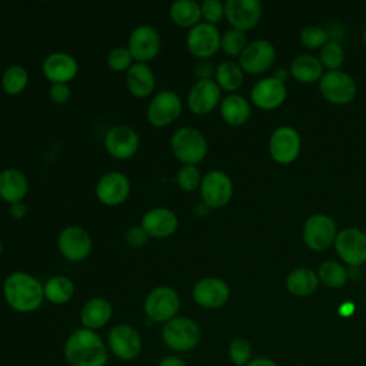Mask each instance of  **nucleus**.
Listing matches in <instances>:
<instances>
[{"instance_id":"obj_33","label":"nucleus","mask_w":366,"mask_h":366,"mask_svg":"<svg viewBox=\"0 0 366 366\" xmlns=\"http://www.w3.org/2000/svg\"><path fill=\"white\" fill-rule=\"evenodd\" d=\"M214 77V81L220 89L226 92H234L243 83V70L237 63L232 60H224L216 67Z\"/></svg>"},{"instance_id":"obj_2","label":"nucleus","mask_w":366,"mask_h":366,"mask_svg":"<svg viewBox=\"0 0 366 366\" xmlns=\"http://www.w3.org/2000/svg\"><path fill=\"white\" fill-rule=\"evenodd\" d=\"M3 296L14 312L31 313L43 305L44 289L34 276L26 272H13L4 279Z\"/></svg>"},{"instance_id":"obj_27","label":"nucleus","mask_w":366,"mask_h":366,"mask_svg":"<svg viewBox=\"0 0 366 366\" xmlns=\"http://www.w3.org/2000/svg\"><path fill=\"white\" fill-rule=\"evenodd\" d=\"M126 84L129 92L136 97H147L156 86V77L146 63H133L126 71Z\"/></svg>"},{"instance_id":"obj_18","label":"nucleus","mask_w":366,"mask_h":366,"mask_svg":"<svg viewBox=\"0 0 366 366\" xmlns=\"http://www.w3.org/2000/svg\"><path fill=\"white\" fill-rule=\"evenodd\" d=\"M127 49L132 57L139 63L150 61L160 50L159 33L152 26H137L129 36Z\"/></svg>"},{"instance_id":"obj_52","label":"nucleus","mask_w":366,"mask_h":366,"mask_svg":"<svg viewBox=\"0 0 366 366\" xmlns=\"http://www.w3.org/2000/svg\"><path fill=\"white\" fill-rule=\"evenodd\" d=\"M14 366H24V365H14Z\"/></svg>"},{"instance_id":"obj_29","label":"nucleus","mask_w":366,"mask_h":366,"mask_svg":"<svg viewBox=\"0 0 366 366\" xmlns=\"http://www.w3.org/2000/svg\"><path fill=\"white\" fill-rule=\"evenodd\" d=\"M319 285L317 273L309 267H299L292 270L286 277V289L297 296L305 297L312 295Z\"/></svg>"},{"instance_id":"obj_3","label":"nucleus","mask_w":366,"mask_h":366,"mask_svg":"<svg viewBox=\"0 0 366 366\" xmlns=\"http://www.w3.org/2000/svg\"><path fill=\"white\" fill-rule=\"evenodd\" d=\"M163 343L173 352L184 353L193 350L202 339L200 326L187 316H176L162 326Z\"/></svg>"},{"instance_id":"obj_43","label":"nucleus","mask_w":366,"mask_h":366,"mask_svg":"<svg viewBox=\"0 0 366 366\" xmlns=\"http://www.w3.org/2000/svg\"><path fill=\"white\" fill-rule=\"evenodd\" d=\"M70 94H71L70 87L66 83H53L49 90L50 99L57 104L66 103L70 99Z\"/></svg>"},{"instance_id":"obj_40","label":"nucleus","mask_w":366,"mask_h":366,"mask_svg":"<svg viewBox=\"0 0 366 366\" xmlns=\"http://www.w3.org/2000/svg\"><path fill=\"white\" fill-rule=\"evenodd\" d=\"M202 176L200 172L196 166L193 164H184L179 172H177V184L182 190L184 192H193L197 187H200L202 183Z\"/></svg>"},{"instance_id":"obj_6","label":"nucleus","mask_w":366,"mask_h":366,"mask_svg":"<svg viewBox=\"0 0 366 366\" xmlns=\"http://www.w3.org/2000/svg\"><path fill=\"white\" fill-rule=\"evenodd\" d=\"M109 352L119 360L129 362L139 357L143 349V340L136 327L127 323H119L109 330L107 335Z\"/></svg>"},{"instance_id":"obj_13","label":"nucleus","mask_w":366,"mask_h":366,"mask_svg":"<svg viewBox=\"0 0 366 366\" xmlns=\"http://www.w3.org/2000/svg\"><path fill=\"white\" fill-rule=\"evenodd\" d=\"M60 254L70 262H81L92 252L90 234L80 226L63 229L57 237Z\"/></svg>"},{"instance_id":"obj_16","label":"nucleus","mask_w":366,"mask_h":366,"mask_svg":"<svg viewBox=\"0 0 366 366\" xmlns=\"http://www.w3.org/2000/svg\"><path fill=\"white\" fill-rule=\"evenodd\" d=\"M220 33L216 26L209 23H199L189 30L186 37V44L189 51L199 57H212L220 49Z\"/></svg>"},{"instance_id":"obj_41","label":"nucleus","mask_w":366,"mask_h":366,"mask_svg":"<svg viewBox=\"0 0 366 366\" xmlns=\"http://www.w3.org/2000/svg\"><path fill=\"white\" fill-rule=\"evenodd\" d=\"M133 57L127 47L117 46L112 49L107 54V64L113 71H127L129 67L133 64Z\"/></svg>"},{"instance_id":"obj_12","label":"nucleus","mask_w":366,"mask_h":366,"mask_svg":"<svg viewBox=\"0 0 366 366\" xmlns=\"http://www.w3.org/2000/svg\"><path fill=\"white\" fill-rule=\"evenodd\" d=\"M276 50L273 44L264 39H257L243 49L239 57V66L249 74H260L272 67L274 63Z\"/></svg>"},{"instance_id":"obj_51","label":"nucleus","mask_w":366,"mask_h":366,"mask_svg":"<svg viewBox=\"0 0 366 366\" xmlns=\"http://www.w3.org/2000/svg\"><path fill=\"white\" fill-rule=\"evenodd\" d=\"M365 41H366V29H365Z\"/></svg>"},{"instance_id":"obj_42","label":"nucleus","mask_w":366,"mask_h":366,"mask_svg":"<svg viewBox=\"0 0 366 366\" xmlns=\"http://www.w3.org/2000/svg\"><path fill=\"white\" fill-rule=\"evenodd\" d=\"M202 17H204L206 23L216 26L224 16V4L219 0H204L200 4Z\"/></svg>"},{"instance_id":"obj_9","label":"nucleus","mask_w":366,"mask_h":366,"mask_svg":"<svg viewBox=\"0 0 366 366\" xmlns=\"http://www.w3.org/2000/svg\"><path fill=\"white\" fill-rule=\"evenodd\" d=\"M200 194L203 203L210 209L223 207L233 194L232 179L222 170H212L202 179Z\"/></svg>"},{"instance_id":"obj_46","label":"nucleus","mask_w":366,"mask_h":366,"mask_svg":"<svg viewBox=\"0 0 366 366\" xmlns=\"http://www.w3.org/2000/svg\"><path fill=\"white\" fill-rule=\"evenodd\" d=\"M157 366H189V365H187L182 357L172 355V356L163 357V359L159 362Z\"/></svg>"},{"instance_id":"obj_10","label":"nucleus","mask_w":366,"mask_h":366,"mask_svg":"<svg viewBox=\"0 0 366 366\" xmlns=\"http://www.w3.org/2000/svg\"><path fill=\"white\" fill-rule=\"evenodd\" d=\"M300 134L290 126L277 127L269 140V153L279 164H289L295 162L300 153Z\"/></svg>"},{"instance_id":"obj_35","label":"nucleus","mask_w":366,"mask_h":366,"mask_svg":"<svg viewBox=\"0 0 366 366\" xmlns=\"http://www.w3.org/2000/svg\"><path fill=\"white\" fill-rule=\"evenodd\" d=\"M29 83V73L20 64L9 66L1 76V86L7 94L16 96L21 93Z\"/></svg>"},{"instance_id":"obj_7","label":"nucleus","mask_w":366,"mask_h":366,"mask_svg":"<svg viewBox=\"0 0 366 366\" xmlns=\"http://www.w3.org/2000/svg\"><path fill=\"white\" fill-rule=\"evenodd\" d=\"M319 92L333 104H347L355 99L357 86L349 73L342 70H329L323 73L319 80Z\"/></svg>"},{"instance_id":"obj_30","label":"nucleus","mask_w":366,"mask_h":366,"mask_svg":"<svg viewBox=\"0 0 366 366\" xmlns=\"http://www.w3.org/2000/svg\"><path fill=\"white\" fill-rule=\"evenodd\" d=\"M290 74L300 83H315L323 76V66L319 57L312 54H300L290 64Z\"/></svg>"},{"instance_id":"obj_49","label":"nucleus","mask_w":366,"mask_h":366,"mask_svg":"<svg viewBox=\"0 0 366 366\" xmlns=\"http://www.w3.org/2000/svg\"><path fill=\"white\" fill-rule=\"evenodd\" d=\"M209 206L207 204H204V203H199V204H196V207H194V212L197 213V214H200V216H206L207 214V212H209Z\"/></svg>"},{"instance_id":"obj_48","label":"nucleus","mask_w":366,"mask_h":366,"mask_svg":"<svg viewBox=\"0 0 366 366\" xmlns=\"http://www.w3.org/2000/svg\"><path fill=\"white\" fill-rule=\"evenodd\" d=\"M353 312H355V306L350 302H346L340 306V315L342 316H350Z\"/></svg>"},{"instance_id":"obj_15","label":"nucleus","mask_w":366,"mask_h":366,"mask_svg":"<svg viewBox=\"0 0 366 366\" xmlns=\"http://www.w3.org/2000/svg\"><path fill=\"white\" fill-rule=\"evenodd\" d=\"M224 17L232 29L244 33L257 26L262 17V4L257 0H227L224 3Z\"/></svg>"},{"instance_id":"obj_22","label":"nucleus","mask_w":366,"mask_h":366,"mask_svg":"<svg viewBox=\"0 0 366 366\" xmlns=\"http://www.w3.org/2000/svg\"><path fill=\"white\" fill-rule=\"evenodd\" d=\"M287 96L286 86L279 79L273 77H264L259 80L250 92L252 103L263 110H272L279 107Z\"/></svg>"},{"instance_id":"obj_17","label":"nucleus","mask_w":366,"mask_h":366,"mask_svg":"<svg viewBox=\"0 0 366 366\" xmlns=\"http://www.w3.org/2000/svg\"><path fill=\"white\" fill-rule=\"evenodd\" d=\"M192 296L200 307L217 309L229 300L230 289L227 283L219 277H203L194 283Z\"/></svg>"},{"instance_id":"obj_50","label":"nucleus","mask_w":366,"mask_h":366,"mask_svg":"<svg viewBox=\"0 0 366 366\" xmlns=\"http://www.w3.org/2000/svg\"><path fill=\"white\" fill-rule=\"evenodd\" d=\"M1 250H3V243H1V240H0V256H1Z\"/></svg>"},{"instance_id":"obj_4","label":"nucleus","mask_w":366,"mask_h":366,"mask_svg":"<svg viewBox=\"0 0 366 366\" xmlns=\"http://www.w3.org/2000/svg\"><path fill=\"white\" fill-rule=\"evenodd\" d=\"M170 147L177 160L184 164L196 166L207 154V140L204 134L190 126L180 127L173 133Z\"/></svg>"},{"instance_id":"obj_32","label":"nucleus","mask_w":366,"mask_h":366,"mask_svg":"<svg viewBox=\"0 0 366 366\" xmlns=\"http://www.w3.org/2000/svg\"><path fill=\"white\" fill-rule=\"evenodd\" d=\"M44 299L53 305H64L71 300L74 295V285L66 276H53L44 285Z\"/></svg>"},{"instance_id":"obj_26","label":"nucleus","mask_w":366,"mask_h":366,"mask_svg":"<svg viewBox=\"0 0 366 366\" xmlns=\"http://www.w3.org/2000/svg\"><path fill=\"white\" fill-rule=\"evenodd\" d=\"M29 190L26 174L19 169H4L0 172V197L13 204L23 202Z\"/></svg>"},{"instance_id":"obj_19","label":"nucleus","mask_w":366,"mask_h":366,"mask_svg":"<svg viewBox=\"0 0 366 366\" xmlns=\"http://www.w3.org/2000/svg\"><path fill=\"white\" fill-rule=\"evenodd\" d=\"M139 143L136 130L124 124L113 126L104 136V147L107 153L119 160L132 157L137 152Z\"/></svg>"},{"instance_id":"obj_45","label":"nucleus","mask_w":366,"mask_h":366,"mask_svg":"<svg viewBox=\"0 0 366 366\" xmlns=\"http://www.w3.org/2000/svg\"><path fill=\"white\" fill-rule=\"evenodd\" d=\"M9 213L13 219H23L26 214H27V206L23 203V202H17V203H13L10 204V209H9Z\"/></svg>"},{"instance_id":"obj_36","label":"nucleus","mask_w":366,"mask_h":366,"mask_svg":"<svg viewBox=\"0 0 366 366\" xmlns=\"http://www.w3.org/2000/svg\"><path fill=\"white\" fill-rule=\"evenodd\" d=\"M247 46L246 34L236 29H229L223 33L220 39V47L222 50L229 56H240L243 49Z\"/></svg>"},{"instance_id":"obj_44","label":"nucleus","mask_w":366,"mask_h":366,"mask_svg":"<svg viewBox=\"0 0 366 366\" xmlns=\"http://www.w3.org/2000/svg\"><path fill=\"white\" fill-rule=\"evenodd\" d=\"M146 240H147V234L144 233L142 226H134V227L129 229V232L126 233V242L133 247L143 246L146 243Z\"/></svg>"},{"instance_id":"obj_37","label":"nucleus","mask_w":366,"mask_h":366,"mask_svg":"<svg viewBox=\"0 0 366 366\" xmlns=\"http://www.w3.org/2000/svg\"><path fill=\"white\" fill-rule=\"evenodd\" d=\"M319 60H320L322 66L327 67L329 70H339V67L345 61V51L339 43L327 41L320 49Z\"/></svg>"},{"instance_id":"obj_34","label":"nucleus","mask_w":366,"mask_h":366,"mask_svg":"<svg viewBox=\"0 0 366 366\" xmlns=\"http://www.w3.org/2000/svg\"><path fill=\"white\" fill-rule=\"evenodd\" d=\"M319 280L332 289H339L347 282V272L339 262L326 260L317 269Z\"/></svg>"},{"instance_id":"obj_38","label":"nucleus","mask_w":366,"mask_h":366,"mask_svg":"<svg viewBox=\"0 0 366 366\" xmlns=\"http://www.w3.org/2000/svg\"><path fill=\"white\" fill-rule=\"evenodd\" d=\"M229 357L234 366H246L252 359V345L244 337H234L229 343Z\"/></svg>"},{"instance_id":"obj_21","label":"nucleus","mask_w":366,"mask_h":366,"mask_svg":"<svg viewBox=\"0 0 366 366\" xmlns=\"http://www.w3.org/2000/svg\"><path fill=\"white\" fill-rule=\"evenodd\" d=\"M130 193V182L122 172L104 173L96 184L97 199L107 206H117L123 203Z\"/></svg>"},{"instance_id":"obj_47","label":"nucleus","mask_w":366,"mask_h":366,"mask_svg":"<svg viewBox=\"0 0 366 366\" xmlns=\"http://www.w3.org/2000/svg\"><path fill=\"white\" fill-rule=\"evenodd\" d=\"M246 366H279L274 360L264 357V356H259V357H253L250 359V362Z\"/></svg>"},{"instance_id":"obj_14","label":"nucleus","mask_w":366,"mask_h":366,"mask_svg":"<svg viewBox=\"0 0 366 366\" xmlns=\"http://www.w3.org/2000/svg\"><path fill=\"white\" fill-rule=\"evenodd\" d=\"M182 113V100L172 90L159 92L147 107V120L156 127L173 123Z\"/></svg>"},{"instance_id":"obj_24","label":"nucleus","mask_w":366,"mask_h":366,"mask_svg":"<svg viewBox=\"0 0 366 366\" xmlns=\"http://www.w3.org/2000/svg\"><path fill=\"white\" fill-rule=\"evenodd\" d=\"M177 224V216L166 207L150 209L143 214L140 222L144 233L152 237H167L176 232Z\"/></svg>"},{"instance_id":"obj_31","label":"nucleus","mask_w":366,"mask_h":366,"mask_svg":"<svg viewBox=\"0 0 366 366\" xmlns=\"http://www.w3.org/2000/svg\"><path fill=\"white\" fill-rule=\"evenodd\" d=\"M202 9L194 0H177L170 6V19L180 27H194L200 23Z\"/></svg>"},{"instance_id":"obj_1","label":"nucleus","mask_w":366,"mask_h":366,"mask_svg":"<svg viewBox=\"0 0 366 366\" xmlns=\"http://www.w3.org/2000/svg\"><path fill=\"white\" fill-rule=\"evenodd\" d=\"M63 355L70 366H107L109 347L96 330L86 327L71 332L63 346Z\"/></svg>"},{"instance_id":"obj_28","label":"nucleus","mask_w":366,"mask_h":366,"mask_svg":"<svg viewBox=\"0 0 366 366\" xmlns=\"http://www.w3.org/2000/svg\"><path fill=\"white\" fill-rule=\"evenodd\" d=\"M220 114L230 126H242L250 117V104L240 94H229L220 102Z\"/></svg>"},{"instance_id":"obj_20","label":"nucleus","mask_w":366,"mask_h":366,"mask_svg":"<svg viewBox=\"0 0 366 366\" xmlns=\"http://www.w3.org/2000/svg\"><path fill=\"white\" fill-rule=\"evenodd\" d=\"M220 102V87L212 79H199L187 94V106L192 113L203 116L210 113Z\"/></svg>"},{"instance_id":"obj_11","label":"nucleus","mask_w":366,"mask_h":366,"mask_svg":"<svg viewBox=\"0 0 366 366\" xmlns=\"http://www.w3.org/2000/svg\"><path fill=\"white\" fill-rule=\"evenodd\" d=\"M335 249L345 263L360 266L366 262V233L357 227H346L337 233Z\"/></svg>"},{"instance_id":"obj_25","label":"nucleus","mask_w":366,"mask_h":366,"mask_svg":"<svg viewBox=\"0 0 366 366\" xmlns=\"http://www.w3.org/2000/svg\"><path fill=\"white\" fill-rule=\"evenodd\" d=\"M113 315L112 303L104 297H92L80 309V323L90 330L102 329Z\"/></svg>"},{"instance_id":"obj_8","label":"nucleus","mask_w":366,"mask_h":366,"mask_svg":"<svg viewBox=\"0 0 366 366\" xmlns=\"http://www.w3.org/2000/svg\"><path fill=\"white\" fill-rule=\"evenodd\" d=\"M337 227L327 214H312L303 226V242L313 252H322L335 243Z\"/></svg>"},{"instance_id":"obj_39","label":"nucleus","mask_w":366,"mask_h":366,"mask_svg":"<svg viewBox=\"0 0 366 366\" xmlns=\"http://www.w3.org/2000/svg\"><path fill=\"white\" fill-rule=\"evenodd\" d=\"M329 40V33L320 26H306L300 31V41L306 49L323 47Z\"/></svg>"},{"instance_id":"obj_5","label":"nucleus","mask_w":366,"mask_h":366,"mask_svg":"<svg viewBox=\"0 0 366 366\" xmlns=\"http://www.w3.org/2000/svg\"><path fill=\"white\" fill-rule=\"evenodd\" d=\"M180 309V296L170 286H157L152 289L143 303L146 317L153 323H166L177 316Z\"/></svg>"},{"instance_id":"obj_23","label":"nucleus","mask_w":366,"mask_h":366,"mask_svg":"<svg viewBox=\"0 0 366 366\" xmlns=\"http://www.w3.org/2000/svg\"><path fill=\"white\" fill-rule=\"evenodd\" d=\"M43 74L53 83H69L79 71L76 59L64 51H54L43 60Z\"/></svg>"}]
</instances>
